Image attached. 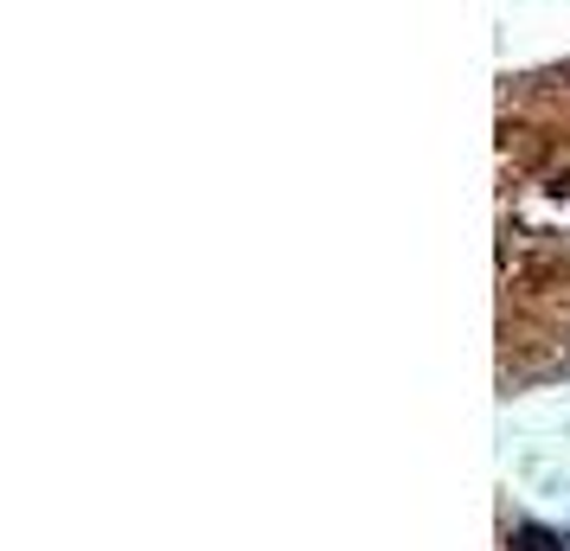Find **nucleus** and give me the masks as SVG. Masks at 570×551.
<instances>
[{"label":"nucleus","instance_id":"nucleus-1","mask_svg":"<svg viewBox=\"0 0 570 551\" xmlns=\"http://www.w3.org/2000/svg\"><path fill=\"white\" fill-rule=\"evenodd\" d=\"M500 392L570 378V59L500 84Z\"/></svg>","mask_w":570,"mask_h":551},{"label":"nucleus","instance_id":"nucleus-2","mask_svg":"<svg viewBox=\"0 0 570 551\" xmlns=\"http://www.w3.org/2000/svg\"><path fill=\"white\" fill-rule=\"evenodd\" d=\"M500 551H564V539L532 526V520H519V513H507L500 520Z\"/></svg>","mask_w":570,"mask_h":551}]
</instances>
